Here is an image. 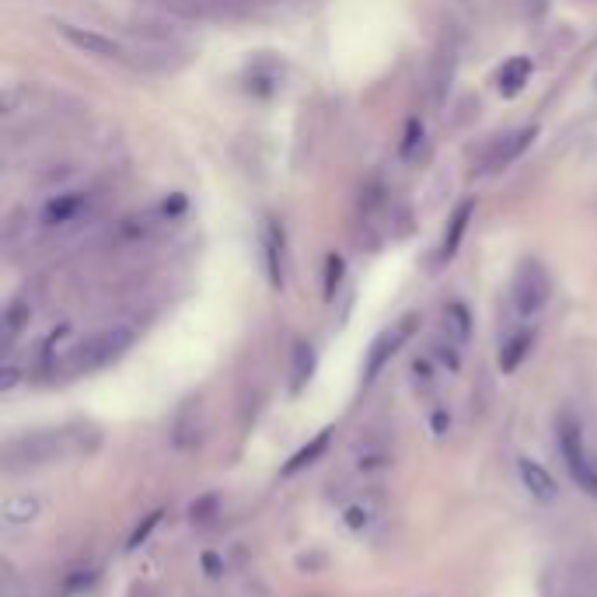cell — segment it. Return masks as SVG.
<instances>
[{
    "mask_svg": "<svg viewBox=\"0 0 597 597\" xmlns=\"http://www.w3.org/2000/svg\"><path fill=\"white\" fill-rule=\"evenodd\" d=\"M531 346H534V328H517V333H510L499 346V371L514 374L528 360Z\"/></svg>",
    "mask_w": 597,
    "mask_h": 597,
    "instance_id": "cell-11",
    "label": "cell"
},
{
    "mask_svg": "<svg viewBox=\"0 0 597 597\" xmlns=\"http://www.w3.org/2000/svg\"><path fill=\"white\" fill-rule=\"evenodd\" d=\"M265 270H270V283L280 287L283 283V231L273 224H265Z\"/></svg>",
    "mask_w": 597,
    "mask_h": 597,
    "instance_id": "cell-15",
    "label": "cell"
},
{
    "mask_svg": "<svg viewBox=\"0 0 597 597\" xmlns=\"http://www.w3.org/2000/svg\"><path fill=\"white\" fill-rule=\"evenodd\" d=\"M416 328H419V314H405V319H399L395 325L385 328V333L371 342L367 364H364V381H367V385L391 364V356H395V353L402 350V346H405L408 339H413Z\"/></svg>",
    "mask_w": 597,
    "mask_h": 597,
    "instance_id": "cell-6",
    "label": "cell"
},
{
    "mask_svg": "<svg viewBox=\"0 0 597 597\" xmlns=\"http://www.w3.org/2000/svg\"><path fill=\"white\" fill-rule=\"evenodd\" d=\"M471 210H476V203H462L458 210H454L451 217V231L444 234V245H440V259H454V251H458L462 238H465V231H468V220H471Z\"/></svg>",
    "mask_w": 597,
    "mask_h": 597,
    "instance_id": "cell-14",
    "label": "cell"
},
{
    "mask_svg": "<svg viewBox=\"0 0 597 597\" xmlns=\"http://www.w3.org/2000/svg\"><path fill=\"white\" fill-rule=\"evenodd\" d=\"M534 137H538V126H521V130L510 133V137L503 140V144L493 151V157H490V161H485V168H490V171H499V168L514 165L517 157H521V154L531 147V140H534Z\"/></svg>",
    "mask_w": 597,
    "mask_h": 597,
    "instance_id": "cell-10",
    "label": "cell"
},
{
    "mask_svg": "<svg viewBox=\"0 0 597 597\" xmlns=\"http://www.w3.org/2000/svg\"><path fill=\"white\" fill-rule=\"evenodd\" d=\"M328 440H333V430H322L319 437H314V440H311V444H308V447H301V451H297V454H294V458H290V465H287V468H283V471H287V476H294V471H301L304 465H314V458H319V454H325V447H328Z\"/></svg>",
    "mask_w": 597,
    "mask_h": 597,
    "instance_id": "cell-17",
    "label": "cell"
},
{
    "mask_svg": "<svg viewBox=\"0 0 597 597\" xmlns=\"http://www.w3.org/2000/svg\"><path fill=\"white\" fill-rule=\"evenodd\" d=\"M444 328H447V336H451V339H458V342L465 346V342H468V336H471L468 308H465V304H447V311H444Z\"/></svg>",
    "mask_w": 597,
    "mask_h": 597,
    "instance_id": "cell-18",
    "label": "cell"
},
{
    "mask_svg": "<svg viewBox=\"0 0 597 597\" xmlns=\"http://www.w3.org/2000/svg\"><path fill=\"white\" fill-rule=\"evenodd\" d=\"M42 517V499L39 496H28V493H14L0 503V521L4 528H25L31 521Z\"/></svg>",
    "mask_w": 597,
    "mask_h": 597,
    "instance_id": "cell-9",
    "label": "cell"
},
{
    "mask_svg": "<svg viewBox=\"0 0 597 597\" xmlns=\"http://www.w3.org/2000/svg\"><path fill=\"white\" fill-rule=\"evenodd\" d=\"M60 31H63V39H70L77 46V50L99 53L105 60H119V46L113 39L99 36V31H81V28H74V25H60Z\"/></svg>",
    "mask_w": 597,
    "mask_h": 597,
    "instance_id": "cell-13",
    "label": "cell"
},
{
    "mask_svg": "<svg viewBox=\"0 0 597 597\" xmlns=\"http://www.w3.org/2000/svg\"><path fill=\"white\" fill-rule=\"evenodd\" d=\"M531 74H534V63H531L528 56H514V60H507V63L499 67V74H496V88H499V94H507V99H514V94H521L524 85L531 81Z\"/></svg>",
    "mask_w": 597,
    "mask_h": 597,
    "instance_id": "cell-12",
    "label": "cell"
},
{
    "mask_svg": "<svg viewBox=\"0 0 597 597\" xmlns=\"http://www.w3.org/2000/svg\"><path fill=\"white\" fill-rule=\"evenodd\" d=\"M63 433H31L22 440H11L4 447V468L8 471H25V468H39L63 458Z\"/></svg>",
    "mask_w": 597,
    "mask_h": 597,
    "instance_id": "cell-4",
    "label": "cell"
},
{
    "mask_svg": "<svg viewBox=\"0 0 597 597\" xmlns=\"http://www.w3.org/2000/svg\"><path fill=\"white\" fill-rule=\"evenodd\" d=\"M556 440H559V454H562V462H566V471H570V479H573L587 496L597 499V454L587 447L584 430H580L576 416L566 413V416L559 419Z\"/></svg>",
    "mask_w": 597,
    "mask_h": 597,
    "instance_id": "cell-2",
    "label": "cell"
},
{
    "mask_svg": "<svg viewBox=\"0 0 597 597\" xmlns=\"http://www.w3.org/2000/svg\"><path fill=\"white\" fill-rule=\"evenodd\" d=\"M553 297V280L542 270L538 262H524L514 276V290H510V304L517 311V319H534Z\"/></svg>",
    "mask_w": 597,
    "mask_h": 597,
    "instance_id": "cell-5",
    "label": "cell"
},
{
    "mask_svg": "<svg viewBox=\"0 0 597 597\" xmlns=\"http://www.w3.org/2000/svg\"><path fill=\"white\" fill-rule=\"evenodd\" d=\"M311 371H314V353L308 342H297L294 346V391H301L304 381H311Z\"/></svg>",
    "mask_w": 597,
    "mask_h": 597,
    "instance_id": "cell-19",
    "label": "cell"
},
{
    "mask_svg": "<svg viewBox=\"0 0 597 597\" xmlns=\"http://www.w3.org/2000/svg\"><path fill=\"white\" fill-rule=\"evenodd\" d=\"M545 597H597V556H573L548 573Z\"/></svg>",
    "mask_w": 597,
    "mask_h": 597,
    "instance_id": "cell-3",
    "label": "cell"
},
{
    "mask_svg": "<svg viewBox=\"0 0 597 597\" xmlns=\"http://www.w3.org/2000/svg\"><path fill=\"white\" fill-rule=\"evenodd\" d=\"M157 521H161V514H151V517H147V524L133 531V538H130V548H137L140 542H144V538H147V534H151V528H154Z\"/></svg>",
    "mask_w": 597,
    "mask_h": 597,
    "instance_id": "cell-21",
    "label": "cell"
},
{
    "mask_svg": "<svg viewBox=\"0 0 597 597\" xmlns=\"http://www.w3.org/2000/svg\"><path fill=\"white\" fill-rule=\"evenodd\" d=\"M339 276H342V259L328 256V262H325V297H328V301H333V294L339 287Z\"/></svg>",
    "mask_w": 597,
    "mask_h": 597,
    "instance_id": "cell-20",
    "label": "cell"
},
{
    "mask_svg": "<svg viewBox=\"0 0 597 597\" xmlns=\"http://www.w3.org/2000/svg\"><path fill=\"white\" fill-rule=\"evenodd\" d=\"M91 203H94V196H91V193H85V189H70V193H56V196L42 207L39 224H42L46 231H60V228L74 224V220H81V217L88 213Z\"/></svg>",
    "mask_w": 597,
    "mask_h": 597,
    "instance_id": "cell-7",
    "label": "cell"
},
{
    "mask_svg": "<svg viewBox=\"0 0 597 597\" xmlns=\"http://www.w3.org/2000/svg\"><path fill=\"white\" fill-rule=\"evenodd\" d=\"M130 346H133V328L113 325V328H102V333L85 336L74 350H67L63 364H67L70 374H94V371H105L108 364H116Z\"/></svg>",
    "mask_w": 597,
    "mask_h": 597,
    "instance_id": "cell-1",
    "label": "cell"
},
{
    "mask_svg": "<svg viewBox=\"0 0 597 597\" xmlns=\"http://www.w3.org/2000/svg\"><path fill=\"white\" fill-rule=\"evenodd\" d=\"M353 465L364 471V476H371V471H381V468H388L391 465V447H377V444H364V440H360L356 444V454H353Z\"/></svg>",
    "mask_w": 597,
    "mask_h": 597,
    "instance_id": "cell-16",
    "label": "cell"
},
{
    "mask_svg": "<svg viewBox=\"0 0 597 597\" xmlns=\"http://www.w3.org/2000/svg\"><path fill=\"white\" fill-rule=\"evenodd\" d=\"M521 482H524V490L534 496V499H542V503H553L559 496V485L553 479V471H548L542 462H534V458H521Z\"/></svg>",
    "mask_w": 597,
    "mask_h": 597,
    "instance_id": "cell-8",
    "label": "cell"
}]
</instances>
